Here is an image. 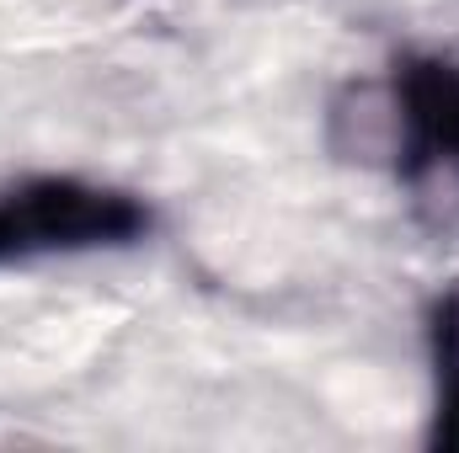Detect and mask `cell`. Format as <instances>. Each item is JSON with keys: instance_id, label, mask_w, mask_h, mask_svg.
<instances>
[{"instance_id": "cell-1", "label": "cell", "mask_w": 459, "mask_h": 453, "mask_svg": "<svg viewBox=\"0 0 459 453\" xmlns=\"http://www.w3.org/2000/svg\"><path fill=\"white\" fill-rule=\"evenodd\" d=\"M155 229V209L113 182L38 171L0 187V267L43 261V256H86L123 251Z\"/></svg>"}, {"instance_id": "cell-2", "label": "cell", "mask_w": 459, "mask_h": 453, "mask_svg": "<svg viewBox=\"0 0 459 453\" xmlns=\"http://www.w3.org/2000/svg\"><path fill=\"white\" fill-rule=\"evenodd\" d=\"M385 155L390 176L411 192H459V59L401 54L385 81Z\"/></svg>"}, {"instance_id": "cell-3", "label": "cell", "mask_w": 459, "mask_h": 453, "mask_svg": "<svg viewBox=\"0 0 459 453\" xmlns=\"http://www.w3.org/2000/svg\"><path fill=\"white\" fill-rule=\"evenodd\" d=\"M428 373H433L428 449L459 453V278L428 304Z\"/></svg>"}]
</instances>
